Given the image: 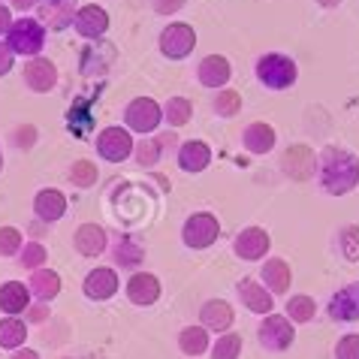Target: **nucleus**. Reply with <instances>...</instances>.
Here are the masks:
<instances>
[{
    "instance_id": "f257e3e1",
    "label": "nucleus",
    "mask_w": 359,
    "mask_h": 359,
    "mask_svg": "<svg viewBox=\"0 0 359 359\" xmlns=\"http://www.w3.org/2000/svg\"><path fill=\"white\" fill-rule=\"evenodd\" d=\"M317 178L329 196H347L359 187V157L341 145H326L317 157Z\"/></svg>"
},
{
    "instance_id": "f03ea898",
    "label": "nucleus",
    "mask_w": 359,
    "mask_h": 359,
    "mask_svg": "<svg viewBox=\"0 0 359 359\" xmlns=\"http://www.w3.org/2000/svg\"><path fill=\"white\" fill-rule=\"evenodd\" d=\"M254 76L257 82L269 91H287V88L296 85L299 79V67L290 55H281V52H266L257 57L254 64Z\"/></svg>"
},
{
    "instance_id": "7ed1b4c3",
    "label": "nucleus",
    "mask_w": 359,
    "mask_h": 359,
    "mask_svg": "<svg viewBox=\"0 0 359 359\" xmlns=\"http://www.w3.org/2000/svg\"><path fill=\"white\" fill-rule=\"evenodd\" d=\"M4 43L9 46V52L15 57H39L46 48V25L39 22V18H31V15H22V18H13V25H9L6 31V39Z\"/></svg>"
},
{
    "instance_id": "20e7f679",
    "label": "nucleus",
    "mask_w": 359,
    "mask_h": 359,
    "mask_svg": "<svg viewBox=\"0 0 359 359\" xmlns=\"http://www.w3.org/2000/svg\"><path fill=\"white\" fill-rule=\"evenodd\" d=\"M133 145H136L133 133L121 124H109L94 136V148L106 163H124L127 157H133Z\"/></svg>"
},
{
    "instance_id": "39448f33",
    "label": "nucleus",
    "mask_w": 359,
    "mask_h": 359,
    "mask_svg": "<svg viewBox=\"0 0 359 359\" xmlns=\"http://www.w3.org/2000/svg\"><path fill=\"white\" fill-rule=\"evenodd\" d=\"M161 124H163V106L157 103L154 97H136V100L127 103V109H124V127L130 133L148 136V133H154Z\"/></svg>"
},
{
    "instance_id": "423d86ee",
    "label": "nucleus",
    "mask_w": 359,
    "mask_h": 359,
    "mask_svg": "<svg viewBox=\"0 0 359 359\" xmlns=\"http://www.w3.org/2000/svg\"><path fill=\"white\" fill-rule=\"evenodd\" d=\"M257 341L269 353H284L296 341V326L284 314H266L257 326Z\"/></svg>"
},
{
    "instance_id": "0eeeda50",
    "label": "nucleus",
    "mask_w": 359,
    "mask_h": 359,
    "mask_svg": "<svg viewBox=\"0 0 359 359\" xmlns=\"http://www.w3.org/2000/svg\"><path fill=\"white\" fill-rule=\"evenodd\" d=\"M221 236V221L212 212H194L187 221L182 224V242L191 248V251H205L212 248Z\"/></svg>"
},
{
    "instance_id": "6e6552de",
    "label": "nucleus",
    "mask_w": 359,
    "mask_h": 359,
    "mask_svg": "<svg viewBox=\"0 0 359 359\" xmlns=\"http://www.w3.org/2000/svg\"><path fill=\"white\" fill-rule=\"evenodd\" d=\"M157 48H161V55L169 57V61H184L187 55L196 48V31L194 25L187 22H169L161 36H157Z\"/></svg>"
},
{
    "instance_id": "1a4fd4ad",
    "label": "nucleus",
    "mask_w": 359,
    "mask_h": 359,
    "mask_svg": "<svg viewBox=\"0 0 359 359\" xmlns=\"http://www.w3.org/2000/svg\"><path fill=\"white\" fill-rule=\"evenodd\" d=\"M118 61V48L115 43H106V39H97V43L85 46L82 55H79V73L85 79H106L109 69Z\"/></svg>"
},
{
    "instance_id": "9d476101",
    "label": "nucleus",
    "mask_w": 359,
    "mask_h": 359,
    "mask_svg": "<svg viewBox=\"0 0 359 359\" xmlns=\"http://www.w3.org/2000/svg\"><path fill=\"white\" fill-rule=\"evenodd\" d=\"M269 251H272V236H269L263 226H245V229H238L233 238V254L248 263L266 260Z\"/></svg>"
},
{
    "instance_id": "9b49d317",
    "label": "nucleus",
    "mask_w": 359,
    "mask_h": 359,
    "mask_svg": "<svg viewBox=\"0 0 359 359\" xmlns=\"http://www.w3.org/2000/svg\"><path fill=\"white\" fill-rule=\"evenodd\" d=\"M73 31L88 39V43H97L109 34V13L97 4H85L76 9V18H73Z\"/></svg>"
},
{
    "instance_id": "f8f14e48",
    "label": "nucleus",
    "mask_w": 359,
    "mask_h": 359,
    "mask_svg": "<svg viewBox=\"0 0 359 359\" xmlns=\"http://www.w3.org/2000/svg\"><path fill=\"white\" fill-rule=\"evenodd\" d=\"M326 314L335 323H356L359 320V281L344 284L341 290H335L329 296Z\"/></svg>"
},
{
    "instance_id": "ddd939ff",
    "label": "nucleus",
    "mask_w": 359,
    "mask_h": 359,
    "mask_svg": "<svg viewBox=\"0 0 359 359\" xmlns=\"http://www.w3.org/2000/svg\"><path fill=\"white\" fill-rule=\"evenodd\" d=\"M94 109H97V94H79L67 109V130L88 139L94 133Z\"/></svg>"
},
{
    "instance_id": "4468645a",
    "label": "nucleus",
    "mask_w": 359,
    "mask_h": 359,
    "mask_svg": "<svg viewBox=\"0 0 359 359\" xmlns=\"http://www.w3.org/2000/svg\"><path fill=\"white\" fill-rule=\"evenodd\" d=\"M118 287H121V281H118V272L112 266H94L82 281V293L91 302H106V299L118 293Z\"/></svg>"
},
{
    "instance_id": "2eb2a0df",
    "label": "nucleus",
    "mask_w": 359,
    "mask_h": 359,
    "mask_svg": "<svg viewBox=\"0 0 359 359\" xmlns=\"http://www.w3.org/2000/svg\"><path fill=\"white\" fill-rule=\"evenodd\" d=\"M124 293H127V299H130L133 305L148 308V305H154L157 299H161L163 284H161V278H157L154 272H133L130 278H127V284H124Z\"/></svg>"
},
{
    "instance_id": "dca6fc26",
    "label": "nucleus",
    "mask_w": 359,
    "mask_h": 359,
    "mask_svg": "<svg viewBox=\"0 0 359 359\" xmlns=\"http://www.w3.org/2000/svg\"><path fill=\"white\" fill-rule=\"evenodd\" d=\"M22 79L34 94H48L57 88V67H55V61H48V57L39 55V57H31V61L25 64Z\"/></svg>"
},
{
    "instance_id": "f3484780",
    "label": "nucleus",
    "mask_w": 359,
    "mask_h": 359,
    "mask_svg": "<svg viewBox=\"0 0 359 359\" xmlns=\"http://www.w3.org/2000/svg\"><path fill=\"white\" fill-rule=\"evenodd\" d=\"M39 22L46 25V31H67L73 27V18H76V9H79V0H39Z\"/></svg>"
},
{
    "instance_id": "a211bd4d",
    "label": "nucleus",
    "mask_w": 359,
    "mask_h": 359,
    "mask_svg": "<svg viewBox=\"0 0 359 359\" xmlns=\"http://www.w3.org/2000/svg\"><path fill=\"white\" fill-rule=\"evenodd\" d=\"M281 169L293 182H308V178H314V172H317V157L308 145H290L281 157Z\"/></svg>"
},
{
    "instance_id": "6ab92c4d",
    "label": "nucleus",
    "mask_w": 359,
    "mask_h": 359,
    "mask_svg": "<svg viewBox=\"0 0 359 359\" xmlns=\"http://www.w3.org/2000/svg\"><path fill=\"white\" fill-rule=\"evenodd\" d=\"M236 293L238 299H242V305L248 308V311H254V314H272L275 311V296L266 290L263 281H257V278H242V281L236 284Z\"/></svg>"
},
{
    "instance_id": "aec40b11",
    "label": "nucleus",
    "mask_w": 359,
    "mask_h": 359,
    "mask_svg": "<svg viewBox=\"0 0 359 359\" xmlns=\"http://www.w3.org/2000/svg\"><path fill=\"white\" fill-rule=\"evenodd\" d=\"M73 248H76V254L88 257V260H97L100 254L109 251V233H106V226H100V224H82L73 233Z\"/></svg>"
},
{
    "instance_id": "412c9836",
    "label": "nucleus",
    "mask_w": 359,
    "mask_h": 359,
    "mask_svg": "<svg viewBox=\"0 0 359 359\" xmlns=\"http://www.w3.org/2000/svg\"><path fill=\"white\" fill-rule=\"evenodd\" d=\"M196 79L203 88L221 91V88L229 85V79H233V64H229L224 55H205L196 67Z\"/></svg>"
},
{
    "instance_id": "4be33fe9",
    "label": "nucleus",
    "mask_w": 359,
    "mask_h": 359,
    "mask_svg": "<svg viewBox=\"0 0 359 359\" xmlns=\"http://www.w3.org/2000/svg\"><path fill=\"white\" fill-rule=\"evenodd\" d=\"M67 196L64 191H57V187H43V191H36L34 196V215L39 224H57L61 217L67 215Z\"/></svg>"
},
{
    "instance_id": "5701e85b",
    "label": "nucleus",
    "mask_w": 359,
    "mask_h": 359,
    "mask_svg": "<svg viewBox=\"0 0 359 359\" xmlns=\"http://www.w3.org/2000/svg\"><path fill=\"white\" fill-rule=\"evenodd\" d=\"M260 281L272 296H281L293 287V269L284 257H266V263L260 269Z\"/></svg>"
},
{
    "instance_id": "b1692460",
    "label": "nucleus",
    "mask_w": 359,
    "mask_h": 359,
    "mask_svg": "<svg viewBox=\"0 0 359 359\" xmlns=\"http://www.w3.org/2000/svg\"><path fill=\"white\" fill-rule=\"evenodd\" d=\"M233 320H236V311L226 299H208L199 308V326H205L208 332H229Z\"/></svg>"
},
{
    "instance_id": "393cba45",
    "label": "nucleus",
    "mask_w": 359,
    "mask_h": 359,
    "mask_svg": "<svg viewBox=\"0 0 359 359\" xmlns=\"http://www.w3.org/2000/svg\"><path fill=\"white\" fill-rule=\"evenodd\" d=\"M275 142H278V133H275V127L266 121H254L242 130V148L248 154L263 157L269 151H275Z\"/></svg>"
},
{
    "instance_id": "a878e982",
    "label": "nucleus",
    "mask_w": 359,
    "mask_h": 359,
    "mask_svg": "<svg viewBox=\"0 0 359 359\" xmlns=\"http://www.w3.org/2000/svg\"><path fill=\"white\" fill-rule=\"evenodd\" d=\"M112 251V263L118 269H130V272H139V266L145 263V248L136 242L130 233L115 236V245L109 248Z\"/></svg>"
},
{
    "instance_id": "bb28decb",
    "label": "nucleus",
    "mask_w": 359,
    "mask_h": 359,
    "mask_svg": "<svg viewBox=\"0 0 359 359\" xmlns=\"http://www.w3.org/2000/svg\"><path fill=\"white\" fill-rule=\"evenodd\" d=\"M178 166L184 172H205L212 166V148L203 139H187V142L178 145Z\"/></svg>"
},
{
    "instance_id": "cd10ccee",
    "label": "nucleus",
    "mask_w": 359,
    "mask_h": 359,
    "mask_svg": "<svg viewBox=\"0 0 359 359\" xmlns=\"http://www.w3.org/2000/svg\"><path fill=\"white\" fill-rule=\"evenodd\" d=\"M31 287L25 281H4L0 284V311L6 317H18L27 311V305H31Z\"/></svg>"
},
{
    "instance_id": "c85d7f7f",
    "label": "nucleus",
    "mask_w": 359,
    "mask_h": 359,
    "mask_svg": "<svg viewBox=\"0 0 359 359\" xmlns=\"http://www.w3.org/2000/svg\"><path fill=\"white\" fill-rule=\"evenodd\" d=\"M27 287H31V296L36 299V302H52V299L61 296L64 281H61V275H57L55 269L43 266V269H36V272L31 275Z\"/></svg>"
},
{
    "instance_id": "c756f323",
    "label": "nucleus",
    "mask_w": 359,
    "mask_h": 359,
    "mask_svg": "<svg viewBox=\"0 0 359 359\" xmlns=\"http://www.w3.org/2000/svg\"><path fill=\"white\" fill-rule=\"evenodd\" d=\"M178 351L184 356H203L212 351V335H208L205 326H184L182 332H178Z\"/></svg>"
},
{
    "instance_id": "7c9ffc66",
    "label": "nucleus",
    "mask_w": 359,
    "mask_h": 359,
    "mask_svg": "<svg viewBox=\"0 0 359 359\" xmlns=\"http://www.w3.org/2000/svg\"><path fill=\"white\" fill-rule=\"evenodd\" d=\"M27 341V323L22 317H4L0 320V347L4 351H18Z\"/></svg>"
},
{
    "instance_id": "2f4dec72",
    "label": "nucleus",
    "mask_w": 359,
    "mask_h": 359,
    "mask_svg": "<svg viewBox=\"0 0 359 359\" xmlns=\"http://www.w3.org/2000/svg\"><path fill=\"white\" fill-rule=\"evenodd\" d=\"M194 118V103L187 97H169L163 103V121L169 124V130H178Z\"/></svg>"
},
{
    "instance_id": "473e14b6",
    "label": "nucleus",
    "mask_w": 359,
    "mask_h": 359,
    "mask_svg": "<svg viewBox=\"0 0 359 359\" xmlns=\"http://www.w3.org/2000/svg\"><path fill=\"white\" fill-rule=\"evenodd\" d=\"M284 317L290 320L293 326L296 323H311L314 320V314H317V302L308 293H296V296H290L287 299V308H284Z\"/></svg>"
},
{
    "instance_id": "72a5a7b5",
    "label": "nucleus",
    "mask_w": 359,
    "mask_h": 359,
    "mask_svg": "<svg viewBox=\"0 0 359 359\" xmlns=\"http://www.w3.org/2000/svg\"><path fill=\"white\" fill-rule=\"evenodd\" d=\"M67 178L79 191H88V187H94L100 182V166L94 161H88V157H82V161H73V166L67 169Z\"/></svg>"
},
{
    "instance_id": "f704fd0d",
    "label": "nucleus",
    "mask_w": 359,
    "mask_h": 359,
    "mask_svg": "<svg viewBox=\"0 0 359 359\" xmlns=\"http://www.w3.org/2000/svg\"><path fill=\"white\" fill-rule=\"evenodd\" d=\"M335 248L347 263H359V224H347V226L338 229Z\"/></svg>"
},
{
    "instance_id": "c9c22d12",
    "label": "nucleus",
    "mask_w": 359,
    "mask_h": 359,
    "mask_svg": "<svg viewBox=\"0 0 359 359\" xmlns=\"http://www.w3.org/2000/svg\"><path fill=\"white\" fill-rule=\"evenodd\" d=\"M242 106H245V100L238 91H233V88H221L212 100V109L217 112V118H236L242 112Z\"/></svg>"
},
{
    "instance_id": "e433bc0d",
    "label": "nucleus",
    "mask_w": 359,
    "mask_h": 359,
    "mask_svg": "<svg viewBox=\"0 0 359 359\" xmlns=\"http://www.w3.org/2000/svg\"><path fill=\"white\" fill-rule=\"evenodd\" d=\"M242 335L238 332H221L217 335V341L212 344V359H238L242 356Z\"/></svg>"
},
{
    "instance_id": "4c0bfd02",
    "label": "nucleus",
    "mask_w": 359,
    "mask_h": 359,
    "mask_svg": "<svg viewBox=\"0 0 359 359\" xmlns=\"http://www.w3.org/2000/svg\"><path fill=\"white\" fill-rule=\"evenodd\" d=\"M48 263V251L43 242H25V248L18 251V266L22 269H31V272H36V269H43Z\"/></svg>"
},
{
    "instance_id": "58836bf2",
    "label": "nucleus",
    "mask_w": 359,
    "mask_h": 359,
    "mask_svg": "<svg viewBox=\"0 0 359 359\" xmlns=\"http://www.w3.org/2000/svg\"><path fill=\"white\" fill-rule=\"evenodd\" d=\"M133 157H136V163L139 166H145V169H151L161 163V157H163V148L161 142L151 136V139H142V142H136L133 145Z\"/></svg>"
},
{
    "instance_id": "ea45409f",
    "label": "nucleus",
    "mask_w": 359,
    "mask_h": 359,
    "mask_svg": "<svg viewBox=\"0 0 359 359\" xmlns=\"http://www.w3.org/2000/svg\"><path fill=\"white\" fill-rule=\"evenodd\" d=\"M25 248V236L15 226H0V257H18Z\"/></svg>"
},
{
    "instance_id": "a19ab883",
    "label": "nucleus",
    "mask_w": 359,
    "mask_h": 359,
    "mask_svg": "<svg viewBox=\"0 0 359 359\" xmlns=\"http://www.w3.org/2000/svg\"><path fill=\"white\" fill-rule=\"evenodd\" d=\"M9 142H13L18 151H31L36 142V127L34 124H18L13 133H9Z\"/></svg>"
},
{
    "instance_id": "79ce46f5",
    "label": "nucleus",
    "mask_w": 359,
    "mask_h": 359,
    "mask_svg": "<svg viewBox=\"0 0 359 359\" xmlns=\"http://www.w3.org/2000/svg\"><path fill=\"white\" fill-rule=\"evenodd\" d=\"M335 359H359V332H347L338 338Z\"/></svg>"
},
{
    "instance_id": "37998d69",
    "label": "nucleus",
    "mask_w": 359,
    "mask_h": 359,
    "mask_svg": "<svg viewBox=\"0 0 359 359\" xmlns=\"http://www.w3.org/2000/svg\"><path fill=\"white\" fill-rule=\"evenodd\" d=\"M52 311H48V302H31L25 311V323H46Z\"/></svg>"
},
{
    "instance_id": "c03bdc74",
    "label": "nucleus",
    "mask_w": 359,
    "mask_h": 359,
    "mask_svg": "<svg viewBox=\"0 0 359 359\" xmlns=\"http://www.w3.org/2000/svg\"><path fill=\"white\" fill-rule=\"evenodd\" d=\"M151 4H154V13H157V15L169 18V15L182 13V9L187 6V0H151Z\"/></svg>"
},
{
    "instance_id": "a18cd8bd",
    "label": "nucleus",
    "mask_w": 359,
    "mask_h": 359,
    "mask_svg": "<svg viewBox=\"0 0 359 359\" xmlns=\"http://www.w3.org/2000/svg\"><path fill=\"white\" fill-rule=\"evenodd\" d=\"M13 64H15V55L9 52V46L4 43V39H0V79H4L9 69H13Z\"/></svg>"
},
{
    "instance_id": "49530a36",
    "label": "nucleus",
    "mask_w": 359,
    "mask_h": 359,
    "mask_svg": "<svg viewBox=\"0 0 359 359\" xmlns=\"http://www.w3.org/2000/svg\"><path fill=\"white\" fill-rule=\"evenodd\" d=\"M39 6V0H9V9H15V13H31V9Z\"/></svg>"
},
{
    "instance_id": "de8ad7c7",
    "label": "nucleus",
    "mask_w": 359,
    "mask_h": 359,
    "mask_svg": "<svg viewBox=\"0 0 359 359\" xmlns=\"http://www.w3.org/2000/svg\"><path fill=\"white\" fill-rule=\"evenodd\" d=\"M9 25H13V9H9L6 4H0V36L9 31Z\"/></svg>"
},
{
    "instance_id": "09e8293b",
    "label": "nucleus",
    "mask_w": 359,
    "mask_h": 359,
    "mask_svg": "<svg viewBox=\"0 0 359 359\" xmlns=\"http://www.w3.org/2000/svg\"><path fill=\"white\" fill-rule=\"evenodd\" d=\"M9 359H39L36 351H31V347H18V351H13V356Z\"/></svg>"
},
{
    "instance_id": "8fccbe9b",
    "label": "nucleus",
    "mask_w": 359,
    "mask_h": 359,
    "mask_svg": "<svg viewBox=\"0 0 359 359\" xmlns=\"http://www.w3.org/2000/svg\"><path fill=\"white\" fill-rule=\"evenodd\" d=\"M154 139H157V142H161V148H163V151H166V148H172V145L178 142L172 130H169V133H161V136H154Z\"/></svg>"
},
{
    "instance_id": "3c124183",
    "label": "nucleus",
    "mask_w": 359,
    "mask_h": 359,
    "mask_svg": "<svg viewBox=\"0 0 359 359\" xmlns=\"http://www.w3.org/2000/svg\"><path fill=\"white\" fill-rule=\"evenodd\" d=\"M341 4H344V0H317V6H323V9H335Z\"/></svg>"
},
{
    "instance_id": "603ef678",
    "label": "nucleus",
    "mask_w": 359,
    "mask_h": 359,
    "mask_svg": "<svg viewBox=\"0 0 359 359\" xmlns=\"http://www.w3.org/2000/svg\"><path fill=\"white\" fill-rule=\"evenodd\" d=\"M0 172H4V148H0Z\"/></svg>"
},
{
    "instance_id": "864d4df0",
    "label": "nucleus",
    "mask_w": 359,
    "mask_h": 359,
    "mask_svg": "<svg viewBox=\"0 0 359 359\" xmlns=\"http://www.w3.org/2000/svg\"><path fill=\"white\" fill-rule=\"evenodd\" d=\"M61 359H69V356H61Z\"/></svg>"
},
{
    "instance_id": "5fc2aeb1",
    "label": "nucleus",
    "mask_w": 359,
    "mask_h": 359,
    "mask_svg": "<svg viewBox=\"0 0 359 359\" xmlns=\"http://www.w3.org/2000/svg\"><path fill=\"white\" fill-rule=\"evenodd\" d=\"M0 4H4V0H0Z\"/></svg>"
}]
</instances>
